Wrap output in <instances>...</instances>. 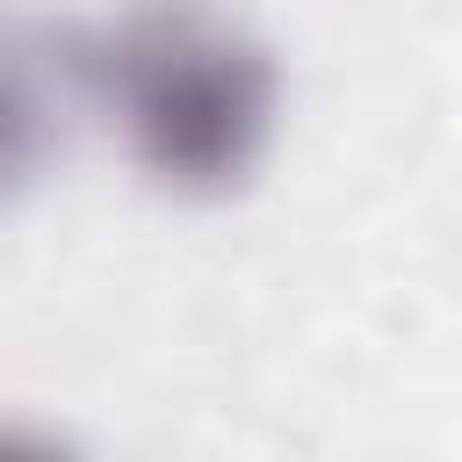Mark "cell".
<instances>
[{
    "mask_svg": "<svg viewBox=\"0 0 462 462\" xmlns=\"http://www.w3.org/2000/svg\"><path fill=\"white\" fill-rule=\"evenodd\" d=\"M72 94L123 116L130 152L180 195H224L267 152L282 72L267 43L195 0H144L116 22L58 29Z\"/></svg>",
    "mask_w": 462,
    "mask_h": 462,
    "instance_id": "obj_1",
    "label": "cell"
},
{
    "mask_svg": "<svg viewBox=\"0 0 462 462\" xmlns=\"http://www.w3.org/2000/svg\"><path fill=\"white\" fill-rule=\"evenodd\" d=\"M65 65H58V29H29L0 14V202L29 195L36 173L51 166L65 137Z\"/></svg>",
    "mask_w": 462,
    "mask_h": 462,
    "instance_id": "obj_2",
    "label": "cell"
},
{
    "mask_svg": "<svg viewBox=\"0 0 462 462\" xmlns=\"http://www.w3.org/2000/svg\"><path fill=\"white\" fill-rule=\"evenodd\" d=\"M0 462H79L58 433L43 426H22V419H0Z\"/></svg>",
    "mask_w": 462,
    "mask_h": 462,
    "instance_id": "obj_3",
    "label": "cell"
}]
</instances>
